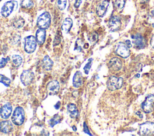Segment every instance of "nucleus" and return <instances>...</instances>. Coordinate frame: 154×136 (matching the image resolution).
I'll list each match as a JSON object with an SVG mask.
<instances>
[{"mask_svg": "<svg viewBox=\"0 0 154 136\" xmlns=\"http://www.w3.org/2000/svg\"><path fill=\"white\" fill-rule=\"evenodd\" d=\"M25 119V114L23 108L20 106L17 107L14 109L11 116L12 122L16 125L20 126L23 123Z\"/></svg>", "mask_w": 154, "mask_h": 136, "instance_id": "obj_1", "label": "nucleus"}, {"mask_svg": "<svg viewBox=\"0 0 154 136\" xmlns=\"http://www.w3.org/2000/svg\"><path fill=\"white\" fill-rule=\"evenodd\" d=\"M0 1H1V0H0Z\"/></svg>", "mask_w": 154, "mask_h": 136, "instance_id": "obj_41", "label": "nucleus"}, {"mask_svg": "<svg viewBox=\"0 0 154 136\" xmlns=\"http://www.w3.org/2000/svg\"><path fill=\"white\" fill-rule=\"evenodd\" d=\"M123 83V80L121 77L116 76H111L108 78L106 82L107 88L110 90H115L122 87Z\"/></svg>", "mask_w": 154, "mask_h": 136, "instance_id": "obj_3", "label": "nucleus"}, {"mask_svg": "<svg viewBox=\"0 0 154 136\" xmlns=\"http://www.w3.org/2000/svg\"><path fill=\"white\" fill-rule=\"evenodd\" d=\"M139 134L141 135H154V122H147L141 124Z\"/></svg>", "mask_w": 154, "mask_h": 136, "instance_id": "obj_4", "label": "nucleus"}, {"mask_svg": "<svg viewBox=\"0 0 154 136\" xmlns=\"http://www.w3.org/2000/svg\"><path fill=\"white\" fill-rule=\"evenodd\" d=\"M13 129L12 123L9 120H4L0 122V131L4 134H9Z\"/></svg>", "mask_w": 154, "mask_h": 136, "instance_id": "obj_15", "label": "nucleus"}, {"mask_svg": "<svg viewBox=\"0 0 154 136\" xmlns=\"http://www.w3.org/2000/svg\"><path fill=\"white\" fill-rule=\"evenodd\" d=\"M42 66L45 70L48 71H50L53 67V61L49 58V56L46 55L42 61Z\"/></svg>", "mask_w": 154, "mask_h": 136, "instance_id": "obj_20", "label": "nucleus"}, {"mask_svg": "<svg viewBox=\"0 0 154 136\" xmlns=\"http://www.w3.org/2000/svg\"><path fill=\"white\" fill-rule=\"evenodd\" d=\"M24 23H25V20H23V18L20 17H16V19H14L13 22V25L16 28H22L23 26Z\"/></svg>", "mask_w": 154, "mask_h": 136, "instance_id": "obj_23", "label": "nucleus"}, {"mask_svg": "<svg viewBox=\"0 0 154 136\" xmlns=\"http://www.w3.org/2000/svg\"><path fill=\"white\" fill-rule=\"evenodd\" d=\"M108 25L112 31H117L120 28L121 20L119 17L113 16L109 19Z\"/></svg>", "mask_w": 154, "mask_h": 136, "instance_id": "obj_13", "label": "nucleus"}, {"mask_svg": "<svg viewBox=\"0 0 154 136\" xmlns=\"http://www.w3.org/2000/svg\"><path fill=\"white\" fill-rule=\"evenodd\" d=\"M109 68L113 71H119L122 67V62L118 58H112L108 63Z\"/></svg>", "mask_w": 154, "mask_h": 136, "instance_id": "obj_14", "label": "nucleus"}, {"mask_svg": "<svg viewBox=\"0 0 154 136\" xmlns=\"http://www.w3.org/2000/svg\"><path fill=\"white\" fill-rule=\"evenodd\" d=\"M146 1H147V0H146Z\"/></svg>", "mask_w": 154, "mask_h": 136, "instance_id": "obj_40", "label": "nucleus"}, {"mask_svg": "<svg viewBox=\"0 0 154 136\" xmlns=\"http://www.w3.org/2000/svg\"><path fill=\"white\" fill-rule=\"evenodd\" d=\"M82 0H75V4H74V7L75 8H78L80 6V5H81V4L82 2Z\"/></svg>", "mask_w": 154, "mask_h": 136, "instance_id": "obj_33", "label": "nucleus"}, {"mask_svg": "<svg viewBox=\"0 0 154 136\" xmlns=\"http://www.w3.org/2000/svg\"><path fill=\"white\" fill-rule=\"evenodd\" d=\"M61 122V117L58 114L54 115L49 120V125L51 127H54V125L59 123Z\"/></svg>", "mask_w": 154, "mask_h": 136, "instance_id": "obj_24", "label": "nucleus"}, {"mask_svg": "<svg viewBox=\"0 0 154 136\" xmlns=\"http://www.w3.org/2000/svg\"><path fill=\"white\" fill-rule=\"evenodd\" d=\"M98 39V35L96 32H94L88 36V40L91 42V43H95Z\"/></svg>", "mask_w": 154, "mask_h": 136, "instance_id": "obj_30", "label": "nucleus"}, {"mask_svg": "<svg viewBox=\"0 0 154 136\" xmlns=\"http://www.w3.org/2000/svg\"><path fill=\"white\" fill-rule=\"evenodd\" d=\"M10 61V58H3L0 60V68H4L6 64L8 63V62Z\"/></svg>", "mask_w": 154, "mask_h": 136, "instance_id": "obj_31", "label": "nucleus"}, {"mask_svg": "<svg viewBox=\"0 0 154 136\" xmlns=\"http://www.w3.org/2000/svg\"><path fill=\"white\" fill-rule=\"evenodd\" d=\"M83 83V76L79 71H77L73 77V86L76 88L79 87Z\"/></svg>", "mask_w": 154, "mask_h": 136, "instance_id": "obj_17", "label": "nucleus"}, {"mask_svg": "<svg viewBox=\"0 0 154 136\" xmlns=\"http://www.w3.org/2000/svg\"><path fill=\"white\" fill-rule=\"evenodd\" d=\"M57 6L60 10H63L66 6L67 0H57Z\"/></svg>", "mask_w": 154, "mask_h": 136, "instance_id": "obj_29", "label": "nucleus"}, {"mask_svg": "<svg viewBox=\"0 0 154 136\" xmlns=\"http://www.w3.org/2000/svg\"><path fill=\"white\" fill-rule=\"evenodd\" d=\"M60 105H61V102H60V101H58V102L56 103V104L54 105V107L55 108V109L58 110V109H59V108L60 107Z\"/></svg>", "mask_w": 154, "mask_h": 136, "instance_id": "obj_35", "label": "nucleus"}, {"mask_svg": "<svg viewBox=\"0 0 154 136\" xmlns=\"http://www.w3.org/2000/svg\"><path fill=\"white\" fill-rule=\"evenodd\" d=\"M34 79V74L31 70H24L20 75V80L24 86L29 85Z\"/></svg>", "mask_w": 154, "mask_h": 136, "instance_id": "obj_8", "label": "nucleus"}, {"mask_svg": "<svg viewBox=\"0 0 154 136\" xmlns=\"http://www.w3.org/2000/svg\"><path fill=\"white\" fill-rule=\"evenodd\" d=\"M133 38V43L134 45L138 47V49H143L145 47L146 42L145 39L140 35V34H136L134 35Z\"/></svg>", "mask_w": 154, "mask_h": 136, "instance_id": "obj_16", "label": "nucleus"}, {"mask_svg": "<svg viewBox=\"0 0 154 136\" xmlns=\"http://www.w3.org/2000/svg\"><path fill=\"white\" fill-rule=\"evenodd\" d=\"M50 1H51V2H54V1H55V0H50Z\"/></svg>", "mask_w": 154, "mask_h": 136, "instance_id": "obj_38", "label": "nucleus"}, {"mask_svg": "<svg viewBox=\"0 0 154 136\" xmlns=\"http://www.w3.org/2000/svg\"><path fill=\"white\" fill-rule=\"evenodd\" d=\"M150 44H151V46L153 48H154V34L153 35L152 38H151V41H150Z\"/></svg>", "mask_w": 154, "mask_h": 136, "instance_id": "obj_36", "label": "nucleus"}, {"mask_svg": "<svg viewBox=\"0 0 154 136\" xmlns=\"http://www.w3.org/2000/svg\"><path fill=\"white\" fill-rule=\"evenodd\" d=\"M34 4L32 0H20V5L25 8H31Z\"/></svg>", "mask_w": 154, "mask_h": 136, "instance_id": "obj_25", "label": "nucleus"}, {"mask_svg": "<svg viewBox=\"0 0 154 136\" xmlns=\"http://www.w3.org/2000/svg\"><path fill=\"white\" fill-rule=\"evenodd\" d=\"M125 4V0H116L114 2V5L116 9L119 11L122 10Z\"/></svg>", "mask_w": 154, "mask_h": 136, "instance_id": "obj_27", "label": "nucleus"}, {"mask_svg": "<svg viewBox=\"0 0 154 136\" xmlns=\"http://www.w3.org/2000/svg\"><path fill=\"white\" fill-rule=\"evenodd\" d=\"M13 107L10 103L4 104L0 109V116L4 119H8L12 113Z\"/></svg>", "mask_w": 154, "mask_h": 136, "instance_id": "obj_10", "label": "nucleus"}, {"mask_svg": "<svg viewBox=\"0 0 154 136\" xmlns=\"http://www.w3.org/2000/svg\"><path fill=\"white\" fill-rule=\"evenodd\" d=\"M35 38L37 40V43L40 45L43 44L44 43L45 41V39H46L45 29H40V28L37 29V31H36V33H35Z\"/></svg>", "mask_w": 154, "mask_h": 136, "instance_id": "obj_18", "label": "nucleus"}, {"mask_svg": "<svg viewBox=\"0 0 154 136\" xmlns=\"http://www.w3.org/2000/svg\"><path fill=\"white\" fill-rule=\"evenodd\" d=\"M73 130H74V131H76V130L75 126H73Z\"/></svg>", "mask_w": 154, "mask_h": 136, "instance_id": "obj_37", "label": "nucleus"}, {"mask_svg": "<svg viewBox=\"0 0 154 136\" xmlns=\"http://www.w3.org/2000/svg\"><path fill=\"white\" fill-rule=\"evenodd\" d=\"M84 132L85 133L87 134L91 135V134H90V131H89L88 129V127H87V125H86L85 122H84Z\"/></svg>", "mask_w": 154, "mask_h": 136, "instance_id": "obj_32", "label": "nucleus"}, {"mask_svg": "<svg viewBox=\"0 0 154 136\" xmlns=\"http://www.w3.org/2000/svg\"><path fill=\"white\" fill-rule=\"evenodd\" d=\"M116 52L119 55H120V56L124 58H128L130 55V51H129V47L126 46V44L122 42H119L116 45Z\"/></svg>", "mask_w": 154, "mask_h": 136, "instance_id": "obj_9", "label": "nucleus"}, {"mask_svg": "<svg viewBox=\"0 0 154 136\" xmlns=\"http://www.w3.org/2000/svg\"><path fill=\"white\" fill-rule=\"evenodd\" d=\"M141 108L145 113H150L154 108V95H149L141 104Z\"/></svg>", "mask_w": 154, "mask_h": 136, "instance_id": "obj_7", "label": "nucleus"}, {"mask_svg": "<svg viewBox=\"0 0 154 136\" xmlns=\"http://www.w3.org/2000/svg\"><path fill=\"white\" fill-rule=\"evenodd\" d=\"M125 44H126V46H127L129 48H130V47H132L131 42V41H130V40H126V41H125Z\"/></svg>", "mask_w": 154, "mask_h": 136, "instance_id": "obj_34", "label": "nucleus"}, {"mask_svg": "<svg viewBox=\"0 0 154 136\" xmlns=\"http://www.w3.org/2000/svg\"><path fill=\"white\" fill-rule=\"evenodd\" d=\"M92 62H93V59L92 58H90L88 61V62L85 64V65L84 67V72L86 74H88L89 72V71L91 67V65H92Z\"/></svg>", "mask_w": 154, "mask_h": 136, "instance_id": "obj_28", "label": "nucleus"}, {"mask_svg": "<svg viewBox=\"0 0 154 136\" xmlns=\"http://www.w3.org/2000/svg\"><path fill=\"white\" fill-rule=\"evenodd\" d=\"M51 22V17L48 12H44L37 19V25L40 29H48Z\"/></svg>", "mask_w": 154, "mask_h": 136, "instance_id": "obj_2", "label": "nucleus"}, {"mask_svg": "<svg viewBox=\"0 0 154 136\" xmlns=\"http://www.w3.org/2000/svg\"><path fill=\"white\" fill-rule=\"evenodd\" d=\"M17 7V2L15 1H9L4 3L1 8V14L4 17H8L13 11L14 9Z\"/></svg>", "mask_w": 154, "mask_h": 136, "instance_id": "obj_6", "label": "nucleus"}, {"mask_svg": "<svg viewBox=\"0 0 154 136\" xmlns=\"http://www.w3.org/2000/svg\"><path fill=\"white\" fill-rule=\"evenodd\" d=\"M47 89L50 95H55L60 89V84L57 80H54L49 81L47 85Z\"/></svg>", "mask_w": 154, "mask_h": 136, "instance_id": "obj_12", "label": "nucleus"}, {"mask_svg": "<svg viewBox=\"0 0 154 136\" xmlns=\"http://www.w3.org/2000/svg\"><path fill=\"white\" fill-rule=\"evenodd\" d=\"M97 1H99V0H97Z\"/></svg>", "mask_w": 154, "mask_h": 136, "instance_id": "obj_39", "label": "nucleus"}, {"mask_svg": "<svg viewBox=\"0 0 154 136\" xmlns=\"http://www.w3.org/2000/svg\"><path fill=\"white\" fill-rule=\"evenodd\" d=\"M22 61H23V59H22V57L19 55H14L11 56L12 65H13V67H14L16 68L19 67L21 65V64H22Z\"/></svg>", "mask_w": 154, "mask_h": 136, "instance_id": "obj_22", "label": "nucleus"}, {"mask_svg": "<svg viewBox=\"0 0 154 136\" xmlns=\"http://www.w3.org/2000/svg\"><path fill=\"white\" fill-rule=\"evenodd\" d=\"M109 7V1L105 0L101 2L96 8V14L99 17H103L106 13Z\"/></svg>", "mask_w": 154, "mask_h": 136, "instance_id": "obj_11", "label": "nucleus"}, {"mask_svg": "<svg viewBox=\"0 0 154 136\" xmlns=\"http://www.w3.org/2000/svg\"><path fill=\"white\" fill-rule=\"evenodd\" d=\"M73 25V21L71 18L67 17L64 19L61 25V29L64 33H68Z\"/></svg>", "mask_w": 154, "mask_h": 136, "instance_id": "obj_19", "label": "nucleus"}, {"mask_svg": "<svg viewBox=\"0 0 154 136\" xmlns=\"http://www.w3.org/2000/svg\"><path fill=\"white\" fill-rule=\"evenodd\" d=\"M67 111L70 114V117L72 119H75L78 116V110L75 104L70 103L67 106Z\"/></svg>", "mask_w": 154, "mask_h": 136, "instance_id": "obj_21", "label": "nucleus"}, {"mask_svg": "<svg viewBox=\"0 0 154 136\" xmlns=\"http://www.w3.org/2000/svg\"><path fill=\"white\" fill-rule=\"evenodd\" d=\"M37 40L35 37L32 35H29L25 38L24 49L26 53H33L37 47Z\"/></svg>", "mask_w": 154, "mask_h": 136, "instance_id": "obj_5", "label": "nucleus"}, {"mask_svg": "<svg viewBox=\"0 0 154 136\" xmlns=\"http://www.w3.org/2000/svg\"><path fill=\"white\" fill-rule=\"evenodd\" d=\"M0 83H2L4 86L8 87L10 86L11 80L9 78L5 76L3 74H0Z\"/></svg>", "mask_w": 154, "mask_h": 136, "instance_id": "obj_26", "label": "nucleus"}]
</instances>
